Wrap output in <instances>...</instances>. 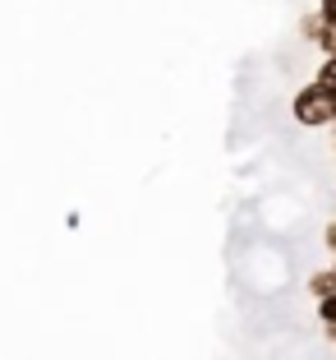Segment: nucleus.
Listing matches in <instances>:
<instances>
[{"mask_svg":"<svg viewBox=\"0 0 336 360\" xmlns=\"http://www.w3.org/2000/svg\"><path fill=\"white\" fill-rule=\"evenodd\" d=\"M290 116H295V125H304V129L336 125V97H332V93H323V88L309 79V84L290 97Z\"/></svg>","mask_w":336,"mask_h":360,"instance_id":"obj_1","label":"nucleus"},{"mask_svg":"<svg viewBox=\"0 0 336 360\" xmlns=\"http://www.w3.org/2000/svg\"><path fill=\"white\" fill-rule=\"evenodd\" d=\"M304 291H309V296H314V300H327V296H332V291H336V273H332V268H318V273H309Z\"/></svg>","mask_w":336,"mask_h":360,"instance_id":"obj_2","label":"nucleus"},{"mask_svg":"<svg viewBox=\"0 0 336 360\" xmlns=\"http://www.w3.org/2000/svg\"><path fill=\"white\" fill-rule=\"evenodd\" d=\"M314 309H318V319H323V328H336V291L327 300H314Z\"/></svg>","mask_w":336,"mask_h":360,"instance_id":"obj_3","label":"nucleus"},{"mask_svg":"<svg viewBox=\"0 0 336 360\" xmlns=\"http://www.w3.org/2000/svg\"><path fill=\"white\" fill-rule=\"evenodd\" d=\"M318 14H323L327 23H336V0H318Z\"/></svg>","mask_w":336,"mask_h":360,"instance_id":"obj_4","label":"nucleus"},{"mask_svg":"<svg viewBox=\"0 0 336 360\" xmlns=\"http://www.w3.org/2000/svg\"><path fill=\"white\" fill-rule=\"evenodd\" d=\"M323 240H327V250H332V259H336V217L327 222V231H323Z\"/></svg>","mask_w":336,"mask_h":360,"instance_id":"obj_5","label":"nucleus"},{"mask_svg":"<svg viewBox=\"0 0 336 360\" xmlns=\"http://www.w3.org/2000/svg\"><path fill=\"white\" fill-rule=\"evenodd\" d=\"M327 338H332V342H336V328H327Z\"/></svg>","mask_w":336,"mask_h":360,"instance_id":"obj_6","label":"nucleus"},{"mask_svg":"<svg viewBox=\"0 0 336 360\" xmlns=\"http://www.w3.org/2000/svg\"><path fill=\"white\" fill-rule=\"evenodd\" d=\"M332 273H336V259H332Z\"/></svg>","mask_w":336,"mask_h":360,"instance_id":"obj_7","label":"nucleus"}]
</instances>
